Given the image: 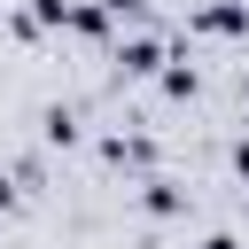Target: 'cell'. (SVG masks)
Listing matches in <instances>:
<instances>
[{
    "mask_svg": "<svg viewBox=\"0 0 249 249\" xmlns=\"http://www.w3.org/2000/svg\"><path fill=\"white\" fill-rule=\"evenodd\" d=\"M171 62V47L156 39V31H140V39H117V78H156Z\"/></svg>",
    "mask_w": 249,
    "mask_h": 249,
    "instance_id": "obj_1",
    "label": "cell"
},
{
    "mask_svg": "<svg viewBox=\"0 0 249 249\" xmlns=\"http://www.w3.org/2000/svg\"><path fill=\"white\" fill-rule=\"evenodd\" d=\"M202 249H249V241H241V233H210Z\"/></svg>",
    "mask_w": 249,
    "mask_h": 249,
    "instance_id": "obj_11",
    "label": "cell"
},
{
    "mask_svg": "<svg viewBox=\"0 0 249 249\" xmlns=\"http://www.w3.org/2000/svg\"><path fill=\"white\" fill-rule=\"evenodd\" d=\"M156 86H163V93H171V101H195V93H202V70H195V62H187V54H171V62H163V70H156Z\"/></svg>",
    "mask_w": 249,
    "mask_h": 249,
    "instance_id": "obj_5",
    "label": "cell"
},
{
    "mask_svg": "<svg viewBox=\"0 0 249 249\" xmlns=\"http://www.w3.org/2000/svg\"><path fill=\"white\" fill-rule=\"evenodd\" d=\"M23 16H31L39 31H62V16H70V0H23Z\"/></svg>",
    "mask_w": 249,
    "mask_h": 249,
    "instance_id": "obj_8",
    "label": "cell"
},
{
    "mask_svg": "<svg viewBox=\"0 0 249 249\" xmlns=\"http://www.w3.org/2000/svg\"><path fill=\"white\" fill-rule=\"evenodd\" d=\"M195 31H210V39H249V0H202V8H195Z\"/></svg>",
    "mask_w": 249,
    "mask_h": 249,
    "instance_id": "obj_2",
    "label": "cell"
},
{
    "mask_svg": "<svg viewBox=\"0 0 249 249\" xmlns=\"http://www.w3.org/2000/svg\"><path fill=\"white\" fill-rule=\"evenodd\" d=\"M101 163H117V171H148V163H156V140H148V132H101Z\"/></svg>",
    "mask_w": 249,
    "mask_h": 249,
    "instance_id": "obj_3",
    "label": "cell"
},
{
    "mask_svg": "<svg viewBox=\"0 0 249 249\" xmlns=\"http://www.w3.org/2000/svg\"><path fill=\"white\" fill-rule=\"evenodd\" d=\"M62 23H70L78 39H109V16H101L93 0H70V16H62Z\"/></svg>",
    "mask_w": 249,
    "mask_h": 249,
    "instance_id": "obj_7",
    "label": "cell"
},
{
    "mask_svg": "<svg viewBox=\"0 0 249 249\" xmlns=\"http://www.w3.org/2000/svg\"><path fill=\"white\" fill-rule=\"evenodd\" d=\"M233 171H241V179H249V140H233Z\"/></svg>",
    "mask_w": 249,
    "mask_h": 249,
    "instance_id": "obj_12",
    "label": "cell"
},
{
    "mask_svg": "<svg viewBox=\"0 0 249 249\" xmlns=\"http://www.w3.org/2000/svg\"><path fill=\"white\" fill-rule=\"evenodd\" d=\"M241 109H249V78H241Z\"/></svg>",
    "mask_w": 249,
    "mask_h": 249,
    "instance_id": "obj_13",
    "label": "cell"
},
{
    "mask_svg": "<svg viewBox=\"0 0 249 249\" xmlns=\"http://www.w3.org/2000/svg\"><path fill=\"white\" fill-rule=\"evenodd\" d=\"M140 210H148V218H179V210H187V187L163 179V171H148V179H140Z\"/></svg>",
    "mask_w": 249,
    "mask_h": 249,
    "instance_id": "obj_4",
    "label": "cell"
},
{
    "mask_svg": "<svg viewBox=\"0 0 249 249\" xmlns=\"http://www.w3.org/2000/svg\"><path fill=\"white\" fill-rule=\"evenodd\" d=\"M93 8H101L109 23H117V16H140V0H93Z\"/></svg>",
    "mask_w": 249,
    "mask_h": 249,
    "instance_id": "obj_9",
    "label": "cell"
},
{
    "mask_svg": "<svg viewBox=\"0 0 249 249\" xmlns=\"http://www.w3.org/2000/svg\"><path fill=\"white\" fill-rule=\"evenodd\" d=\"M39 140H47V148H78L86 132H78V117H70V109H47V117H39Z\"/></svg>",
    "mask_w": 249,
    "mask_h": 249,
    "instance_id": "obj_6",
    "label": "cell"
},
{
    "mask_svg": "<svg viewBox=\"0 0 249 249\" xmlns=\"http://www.w3.org/2000/svg\"><path fill=\"white\" fill-rule=\"evenodd\" d=\"M16 195H23V187H16L8 171H0V210H16Z\"/></svg>",
    "mask_w": 249,
    "mask_h": 249,
    "instance_id": "obj_10",
    "label": "cell"
}]
</instances>
